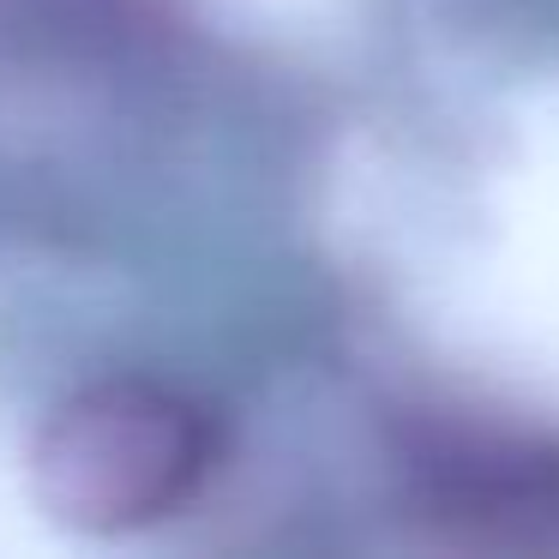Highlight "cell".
<instances>
[{"label":"cell","mask_w":559,"mask_h":559,"mask_svg":"<svg viewBox=\"0 0 559 559\" xmlns=\"http://www.w3.org/2000/svg\"><path fill=\"white\" fill-rule=\"evenodd\" d=\"M217 469V421L157 379H97L31 439V493L61 530L133 535L193 506Z\"/></svg>","instance_id":"1"}]
</instances>
